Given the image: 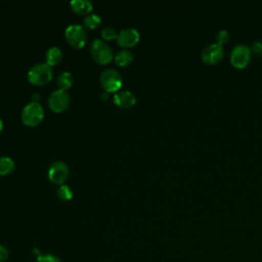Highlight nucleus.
Segmentation results:
<instances>
[{"label":"nucleus","mask_w":262,"mask_h":262,"mask_svg":"<svg viewBox=\"0 0 262 262\" xmlns=\"http://www.w3.org/2000/svg\"><path fill=\"white\" fill-rule=\"evenodd\" d=\"M252 56L251 47L246 44H237L230 51V63L236 69H244L250 62Z\"/></svg>","instance_id":"obj_4"},{"label":"nucleus","mask_w":262,"mask_h":262,"mask_svg":"<svg viewBox=\"0 0 262 262\" xmlns=\"http://www.w3.org/2000/svg\"><path fill=\"white\" fill-rule=\"evenodd\" d=\"M117 36H118V33L116 32V30L114 28H111V27H105L101 30V37L103 40H113V39H117Z\"/></svg>","instance_id":"obj_20"},{"label":"nucleus","mask_w":262,"mask_h":262,"mask_svg":"<svg viewBox=\"0 0 262 262\" xmlns=\"http://www.w3.org/2000/svg\"><path fill=\"white\" fill-rule=\"evenodd\" d=\"M133 59V53L129 49H122L115 55V61L118 66L124 67L129 64Z\"/></svg>","instance_id":"obj_14"},{"label":"nucleus","mask_w":262,"mask_h":262,"mask_svg":"<svg viewBox=\"0 0 262 262\" xmlns=\"http://www.w3.org/2000/svg\"><path fill=\"white\" fill-rule=\"evenodd\" d=\"M70 6L75 12L79 14H85L91 11L92 2L90 0H72L70 2Z\"/></svg>","instance_id":"obj_13"},{"label":"nucleus","mask_w":262,"mask_h":262,"mask_svg":"<svg viewBox=\"0 0 262 262\" xmlns=\"http://www.w3.org/2000/svg\"><path fill=\"white\" fill-rule=\"evenodd\" d=\"M139 32L134 28H125L117 36V42L122 47H132L139 41Z\"/></svg>","instance_id":"obj_10"},{"label":"nucleus","mask_w":262,"mask_h":262,"mask_svg":"<svg viewBox=\"0 0 262 262\" xmlns=\"http://www.w3.org/2000/svg\"><path fill=\"white\" fill-rule=\"evenodd\" d=\"M224 56V49L218 43H211L203 48L201 52V59L207 64H215L219 62Z\"/></svg>","instance_id":"obj_8"},{"label":"nucleus","mask_w":262,"mask_h":262,"mask_svg":"<svg viewBox=\"0 0 262 262\" xmlns=\"http://www.w3.org/2000/svg\"><path fill=\"white\" fill-rule=\"evenodd\" d=\"M100 16L96 13H89L83 18V25L88 29H95L100 25Z\"/></svg>","instance_id":"obj_18"},{"label":"nucleus","mask_w":262,"mask_h":262,"mask_svg":"<svg viewBox=\"0 0 262 262\" xmlns=\"http://www.w3.org/2000/svg\"><path fill=\"white\" fill-rule=\"evenodd\" d=\"M61 58L62 52L57 46H51L45 52V62L48 63L50 67L57 64L61 60Z\"/></svg>","instance_id":"obj_12"},{"label":"nucleus","mask_w":262,"mask_h":262,"mask_svg":"<svg viewBox=\"0 0 262 262\" xmlns=\"http://www.w3.org/2000/svg\"><path fill=\"white\" fill-rule=\"evenodd\" d=\"M99 80L102 88L106 92H117L122 86V76L115 69L108 68L102 71Z\"/></svg>","instance_id":"obj_6"},{"label":"nucleus","mask_w":262,"mask_h":262,"mask_svg":"<svg viewBox=\"0 0 262 262\" xmlns=\"http://www.w3.org/2000/svg\"><path fill=\"white\" fill-rule=\"evenodd\" d=\"M69 167L62 161L53 162L48 169V178L55 184H63L69 176Z\"/></svg>","instance_id":"obj_9"},{"label":"nucleus","mask_w":262,"mask_h":262,"mask_svg":"<svg viewBox=\"0 0 262 262\" xmlns=\"http://www.w3.org/2000/svg\"><path fill=\"white\" fill-rule=\"evenodd\" d=\"M39 99H40V94L37 93V92L33 93V95H32V100H33L34 102H38Z\"/></svg>","instance_id":"obj_24"},{"label":"nucleus","mask_w":262,"mask_h":262,"mask_svg":"<svg viewBox=\"0 0 262 262\" xmlns=\"http://www.w3.org/2000/svg\"><path fill=\"white\" fill-rule=\"evenodd\" d=\"M9 256V251L8 249L3 246V245H0V262H3L5 261Z\"/></svg>","instance_id":"obj_23"},{"label":"nucleus","mask_w":262,"mask_h":262,"mask_svg":"<svg viewBox=\"0 0 262 262\" xmlns=\"http://www.w3.org/2000/svg\"><path fill=\"white\" fill-rule=\"evenodd\" d=\"M64 36L69 44L75 48H82L87 40V34L81 25L72 24L66 28Z\"/></svg>","instance_id":"obj_5"},{"label":"nucleus","mask_w":262,"mask_h":262,"mask_svg":"<svg viewBox=\"0 0 262 262\" xmlns=\"http://www.w3.org/2000/svg\"><path fill=\"white\" fill-rule=\"evenodd\" d=\"M33 252L35 254H37L36 262H61L60 259L57 256H55V255H51V254L41 255L40 252L38 251V249H34Z\"/></svg>","instance_id":"obj_19"},{"label":"nucleus","mask_w":262,"mask_h":262,"mask_svg":"<svg viewBox=\"0 0 262 262\" xmlns=\"http://www.w3.org/2000/svg\"><path fill=\"white\" fill-rule=\"evenodd\" d=\"M100 96H101V98H102V99H106V98H108V92H106V91H102V92H101V94H100Z\"/></svg>","instance_id":"obj_25"},{"label":"nucleus","mask_w":262,"mask_h":262,"mask_svg":"<svg viewBox=\"0 0 262 262\" xmlns=\"http://www.w3.org/2000/svg\"><path fill=\"white\" fill-rule=\"evenodd\" d=\"M90 52L93 59L100 64H105L110 62L114 57L113 49L105 41L101 39L93 40L90 46Z\"/></svg>","instance_id":"obj_2"},{"label":"nucleus","mask_w":262,"mask_h":262,"mask_svg":"<svg viewBox=\"0 0 262 262\" xmlns=\"http://www.w3.org/2000/svg\"><path fill=\"white\" fill-rule=\"evenodd\" d=\"M15 167L14 161L9 157H0V175L10 174Z\"/></svg>","instance_id":"obj_16"},{"label":"nucleus","mask_w":262,"mask_h":262,"mask_svg":"<svg viewBox=\"0 0 262 262\" xmlns=\"http://www.w3.org/2000/svg\"><path fill=\"white\" fill-rule=\"evenodd\" d=\"M229 40V33L227 30H219L216 34V43H218L219 45H223L225 43H227V41Z\"/></svg>","instance_id":"obj_21"},{"label":"nucleus","mask_w":262,"mask_h":262,"mask_svg":"<svg viewBox=\"0 0 262 262\" xmlns=\"http://www.w3.org/2000/svg\"><path fill=\"white\" fill-rule=\"evenodd\" d=\"M70 103V94L64 89L54 90L48 97L49 107L56 113L63 112Z\"/></svg>","instance_id":"obj_7"},{"label":"nucleus","mask_w":262,"mask_h":262,"mask_svg":"<svg viewBox=\"0 0 262 262\" xmlns=\"http://www.w3.org/2000/svg\"><path fill=\"white\" fill-rule=\"evenodd\" d=\"M52 68L46 62H37L28 71V80L34 85L47 84L52 78Z\"/></svg>","instance_id":"obj_1"},{"label":"nucleus","mask_w":262,"mask_h":262,"mask_svg":"<svg viewBox=\"0 0 262 262\" xmlns=\"http://www.w3.org/2000/svg\"><path fill=\"white\" fill-rule=\"evenodd\" d=\"M56 195L60 201H69L73 196V190L68 184H60L56 189Z\"/></svg>","instance_id":"obj_17"},{"label":"nucleus","mask_w":262,"mask_h":262,"mask_svg":"<svg viewBox=\"0 0 262 262\" xmlns=\"http://www.w3.org/2000/svg\"><path fill=\"white\" fill-rule=\"evenodd\" d=\"M251 50L256 54H262V41H255L251 46Z\"/></svg>","instance_id":"obj_22"},{"label":"nucleus","mask_w":262,"mask_h":262,"mask_svg":"<svg viewBox=\"0 0 262 262\" xmlns=\"http://www.w3.org/2000/svg\"><path fill=\"white\" fill-rule=\"evenodd\" d=\"M57 85L59 86V89H64L67 90L68 88H70L74 82V78L72 76V74L70 72H61L56 79Z\"/></svg>","instance_id":"obj_15"},{"label":"nucleus","mask_w":262,"mask_h":262,"mask_svg":"<svg viewBox=\"0 0 262 262\" xmlns=\"http://www.w3.org/2000/svg\"><path fill=\"white\" fill-rule=\"evenodd\" d=\"M43 116H44V111L42 105L39 102H34V101L27 103L23 107L21 114H20L23 123L29 126H35L39 124L42 121Z\"/></svg>","instance_id":"obj_3"},{"label":"nucleus","mask_w":262,"mask_h":262,"mask_svg":"<svg viewBox=\"0 0 262 262\" xmlns=\"http://www.w3.org/2000/svg\"><path fill=\"white\" fill-rule=\"evenodd\" d=\"M2 128H3V123H2V120L0 119V132H1V130H2Z\"/></svg>","instance_id":"obj_26"},{"label":"nucleus","mask_w":262,"mask_h":262,"mask_svg":"<svg viewBox=\"0 0 262 262\" xmlns=\"http://www.w3.org/2000/svg\"><path fill=\"white\" fill-rule=\"evenodd\" d=\"M114 102L121 107H130L136 102V97L129 90H119L114 94Z\"/></svg>","instance_id":"obj_11"}]
</instances>
